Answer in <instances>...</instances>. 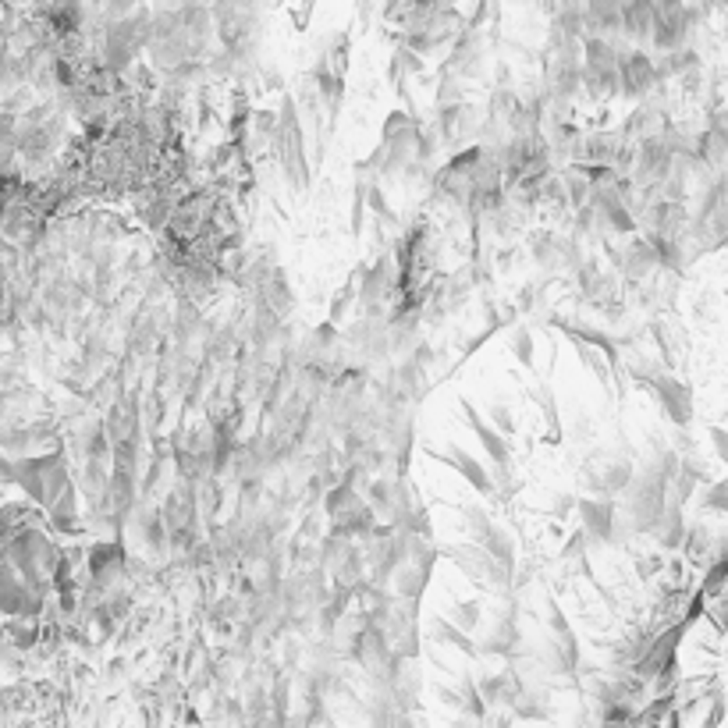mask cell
Wrapping results in <instances>:
<instances>
[{
	"mask_svg": "<svg viewBox=\"0 0 728 728\" xmlns=\"http://www.w3.org/2000/svg\"><path fill=\"white\" fill-rule=\"evenodd\" d=\"M633 377H636L644 387L654 391L661 409L668 413V420H671L675 427H689V423H693V391H689V384H682V380L671 377V373H661V369L651 363L633 369Z\"/></svg>",
	"mask_w": 728,
	"mask_h": 728,
	"instance_id": "cell-1",
	"label": "cell"
},
{
	"mask_svg": "<svg viewBox=\"0 0 728 728\" xmlns=\"http://www.w3.org/2000/svg\"><path fill=\"white\" fill-rule=\"evenodd\" d=\"M444 558H451L473 582H487V586H509L511 573H505L494 558H487L476 544H451L444 547Z\"/></svg>",
	"mask_w": 728,
	"mask_h": 728,
	"instance_id": "cell-2",
	"label": "cell"
},
{
	"mask_svg": "<svg viewBox=\"0 0 728 728\" xmlns=\"http://www.w3.org/2000/svg\"><path fill=\"white\" fill-rule=\"evenodd\" d=\"M427 451L434 455L437 462H448L451 469H458V473L469 480V487H476L480 494H494V480H491V473H487V469L476 462V455H469L462 444L451 440L444 451H437V448H427Z\"/></svg>",
	"mask_w": 728,
	"mask_h": 728,
	"instance_id": "cell-3",
	"label": "cell"
},
{
	"mask_svg": "<svg viewBox=\"0 0 728 728\" xmlns=\"http://www.w3.org/2000/svg\"><path fill=\"white\" fill-rule=\"evenodd\" d=\"M654 82H657L654 61L647 54H640V50L618 54V85H622L626 96H644Z\"/></svg>",
	"mask_w": 728,
	"mask_h": 728,
	"instance_id": "cell-4",
	"label": "cell"
},
{
	"mask_svg": "<svg viewBox=\"0 0 728 728\" xmlns=\"http://www.w3.org/2000/svg\"><path fill=\"white\" fill-rule=\"evenodd\" d=\"M462 413H466V423H469V431L473 434L480 437V444H484V451L491 455V462L498 466V469H509V458H511V451H509V444H505V437L498 434L476 409H473V402L469 398H462Z\"/></svg>",
	"mask_w": 728,
	"mask_h": 728,
	"instance_id": "cell-5",
	"label": "cell"
},
{
	"mask_svg": "<svg viewBox=\"0 0 728 728\" xmlns=\"http://www.w3.org/2000/svg\"><path fill=\"white\" fill-rule=\"evenodd\" d=\"M576 509L582 515V529L593 537V540H611L615 533V505L604 502V498H586L576 502Z\"/></svg>",
	"mask_w": 728,
	"mask_h": 728,
	"instance_id": "cell-6",
	"label": "cell"
},
{
	"mask_svg": "<svg viewBox=\"0 0 728 728\" xmlns=\"http://www.w3.org/2000/svg\"><path fill=\"white\" fill-rule=\"evenodd\" d=\"M629 484H633L629 462H611L604 473H590V487L597 494H618V491H629Z\"/></svg>",
	"mask_w": 728,
	"mask_h": 728,
	"instance_id": "cell-7",
	"label": "cell"
},
{
	"mask_svg": "<svg viewBox=\"0 0 728 728\" xmlns=\"http://www.w3.org/2000/svg\"><path fill=\"white\" fill-rule=\"evenodd\" d=\"M622 29L633 36V40H647L651 29H654V4H626L622 7Z\"/></svg>",
	"mask_w": 728,
	"mask_h": 728,
	"instance_id": "cell-8",
	"label": "cell"
},
{
	"mask_svg": "<svg viewBox=\"0 0 728 728\" xmlns=\"http://www.w3.org/2000/svg\"><path fill=\"white\" fill-rule=\"evenodd\" d=\"M654 537H657V544H661V547H679V544L686 540V522H682V509L668 505V509H664V515L657 519Z\"/></svg>",
	"mask_w": 728,
	"mask_h": 728,
	"instance_id": "cell-9",
	"label": "cell"
},
{
	"mask_svg": "<svg viewBox=\"0 0 728 728\" xmlns=\"http://www.w3.org/2000/svg\"><path fill=\"white\" fill-rule=\"evenodd\" d=\"M434 640L437 644H444V647H458L466 657H476V644H473L466 633H458L448 618H434Z\"/></svg>",
	"mask_w": 728,
	"mask_h": 728,
	"instance_id": "cell-10",
	"label": "cell"
},
{
	"mask_svg": "<svg viewBox=\"0 0 728 728\" xmlns=\"http://www.w3.org/2000/svg\"><path fill=\"white\" fill-rule=\"evenodd\" d=\"M448 622L458 629V633H473L476 626H480V604L476 600H462V604H451L448 608Z\"/></svg>",
	"mask_w": 728,
	"mask_h": 728,
	"instance_id": "cell-11",
	"label": "cell"
},
{
	"mask_svg": "<svg viewBox=\"0 0 728 728\" xmlns=\"http://www.w3.org/2000/svg\"><path fill=\"white\" fill-rule=\"evenodd\" d=\"M352 509H360L356 487H352V484H338V487L327 494V511H331L334 519H342V515H349Z\"/></svg>",
	"mask_w": 728,
	"mask_h": 728,
	"instance_id": "cell-12",
	"label": "cell"
},
{
	"mask_svg": "<svg viewBox=\"0 0 728 728\" xmlns=\"http://www.w3.org/2000/svg\"><path fill=\"white\" fill-rule=\"evenodd\" d=\"M537 402H540V409H544V416H547V431H551V440L558 444L562 440V420H558V409H555V395H551V387H537Z\"/></svg>",
	"mask_w": 728,
	"mask_h": 728,
	"instance_id": "cell-13",
	"label": "cell"
},
{
	"mask_svg": "<svg viewBox=\"0 0 728 728\" xmlns=\"http://www.w3.org/2000/svg\"><path fill=\"white\" fill-rule=\"evenodd\" d=\"M704 509L722 511V515H725L728 511V480H718V484H711V487L704 491Z\"/></svg>",
	"mask_w": 728,
	"mask_h": 728,
	"instance_id": "cell-14",
	"label": "cell"
},
{
	"mask_svg": "<svg viewBox=\"0 0 728 728\" xmlns=\"http://www.w3.org/2000/svg\"><path fill=\"white\" fill-rule=\"evenodd\" d=\"M511 352L522 366H533V334L529 331H515L511 334Z\"/></svg>",
	"mask_w": 728,
	"mask_h": 728,
	"instance_id": "cell-15",
	"label": "cell"
},
{
	"mask_svg": "<svg viewBox=\"0 0 728 728\" xmlns=\"http://www.w3.org/2000/svg\"><path fill=\"white\" fill-rule=\"evenodd\" d=\"M686 540H689V544H686V547H689V555H704V551L711 547V533H707L704 526H693V529L686 533Z\"/></svg>",
	"mask_w": 728,
	"mask_h": 728,
	"instance_id": "cell-16",
	"label": "cell"
},
{
	"mask_svg": "<svg viewBox=\"0 0 728 728\" xmlns=\"http://www.w3.org/2000/svg\"><path fill=\"white\" fill-rule=\"evenodd\" d=\"M369 502H373V505H387V509H391V502H395V494H391V487H387V484H384V480H377V484H373V487H369Z\"/></svg>",
	"mask_w": 728,
	"mask_h": 728,
	"instance_id": "cell-17",
	"label": "cell"
},
{
	"mask_svg": "<svg viewBox=\"0 0 728 728\" xmlns=\"http://www.w3.org/2000/svg\"><path fill=\"white\" fill-rule=\"evenodd\" d=\"M707 434H711V444H715L718 458H722V462L728 466V431H722V427H711Z\"/></svg>",
	"mask_w": 728,
	"mask_h": 728,
	"instance_id": "cell-18",
	"label": "cell"
},
{
	"mask_svg": "<svg viewBox=\"0 0 728 728\" xmlns=\"http://www.w3.org/2000/svg\"><path fill=\"white\" fill-rule=\"evenodd\" d=\"M494 423H498L502 434H511V431H515V427H511V413L505 405H494Z\"/></svg>",
	"mask_w": 728,
	"mask_h": 728,
	"instance_id": "cell-19",
	"label": "cell"
},
{
	"mask_svg": "<svg viewBox=\"0 0 728 728\" xmlns=\"http://www.w3.org/2000/svg\"><path fill=\"white\" fill-rule=\"evenodd\" d=\"M582 544H586V533H576V537L569 540V547H565L562 555H565V558H573V555H582Z\"/></svg>",
	"mask_w": 728,
	"mask_h": 728,
	"instance_id": "cell-20",
	"label": "cell"
}]
</instances>
